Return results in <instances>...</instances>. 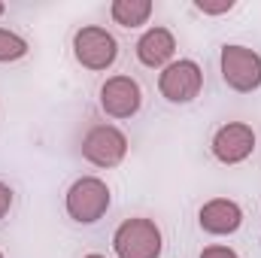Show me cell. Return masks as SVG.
I'll list each match as a JSON object with an SVG mask.
<instances>
[{"label": "cell", "mask_w": 261, "mask_h": 258, "mask_svg": "<svg viewBox=\"0 0 261 258\" xmlns=\"http://www.w3.org/2000/svg\"><path fill=\"white\" fill-rule=\"evenodd\" d=\"M0 258H3V252H0Z\"/></svg>", "instance_id": "cell-18"}, {"label": "cell", "mask_w": 261, "mask_h": 258, "mask_svg": "<svg viewBox=\"0 0 261 258\" xmlns=\"http://www.w3.org/2000/svg\"><path fill=\"white\" fill-rule=\"evenodd\" d=\"M28 55V40L15 31H6L0 28V64H12V61H21Z\"/></svg>", "instance_id": "cell-12"}, {"label": "cell", "mask_w": 261, "mask_h": 258, "mask_svg": "<svg viewBox=\"0 0 261 258\" xmlns=\"http://www.w3.org/2000/svg\"><path fill=\"white\" fill-rule=\"evenodd\" d=\"M110 15H113L116 24H122L128 31L130 28H140L152 15V0H113L110 3Z\"/></svg>", "instance_id": "cell-11"}, {"label": "cell", "mask_w": 261, "mask_h": 258, "mask_svg": "<svg viewBox=\"0 0 261 258\" xmlns=\"http://www.w3.org/2000/svg\"><path fill=\"white\" fill-rule=\"evenodd\" d=\"M203 88V70L192 58H179L161 70L158 76V91L170 104H192Z\"/></svg>", "instance_id": "cell-6"}, {"label": "cell", "mask_w": 261, "mask_h": 258, "mask_svg": "<svg viewBox=\"0 0 261 258\" xmlns=\"http://www.w3.org/2000/svg\"><path fill=\"white\" fill-rule=\"evenodd\" d=\"M200 258H240V255H237L234 249H228V246H219V243H216V246H206V249L200 252Z\"/></svg>", "instance_id": "cell-14"}, {"label": "cell", "mask_w": 261, "mask_h": 258, "mask_svg": "<svg viewBox=\"0 0 261 258\" xmlns=\"http://www.w3.org/2000/svg\"><path fill=\"white\" fill-rule=\"evenodd\" d=\"M176 55V37L167 28H149L140 40H137V61L143 67H164L170 64V58Z\"/></svg>", "instance_id": "cell-10"}, {"label": "cell", "mask_w": 261, "mask_h": 258, "mask_svg": "<svg viewBox=\"0 0 261 258\" xmlns=\"http://www.w3.org/2000/svg\"><path fill=\"white\" fill-rule=\"evenodd\" d=\"M143 107V91L130 76H110L100 85V110L110 119H130Z\"/></svg>", "instance_id": "cell-8"}, {"label": "cell", "mask_w": 261, "mask_h": 258, "mask_svg": "<svg viewBox=\"0 0 261 258\" xmlns=\"http://www.w3.org/2000/svg\"><path fill=\"white\" fill-rule=\"evenodd\" d=\"M219 67H222V79L231 91L249 94V91L261 88V55L255 49L228 43V46H222Z\"/></svg>", "instance_id": "cell-3"}, {"label": "cell", "mask_w": 261, "mask_h": 258, "mask_svg": "<svg viewBox=\"0 0 261 258\" xmlns=\"http://www.w3.org/2000/svg\"><path fill=\"white\" fill-rule=\"evenodd\" d=\"M85 258H107V255H97V252H91V255H85Z\"/></svg>", "instance_id": "cell-16"}, {"label": "cell", "mask_w": 261, "mask_h": 258, "mask_svg": "<svg viewBox=\"0 0 261 258\" xmlns=\"http://www.w3.org/2000/svg\"><path fill=\"white\" fill-rule=\"evenodd\" d=\"M195 9L203 15H222L234 9V0H195Z\"/></svg>", "instance_id": "cell-13"}, {"label": "cell", "mask_w": 261, "mask_h": 258, "mask_svg": "<svg viewBox=\"0 0 261 258\" xmlns=\"http://www.w3.org/2000/svg\"><path fill=\"white\" fill-rule=\"evenodd\" d=\"M73 55L85 70H110L119 58V43L107 28L85 24L73 34Z\"/></svg>", "instance_id": "cell-4"}, {"label": "cell", "mask_w": 261, "mask_h": 258, "mask_svg": "<svg viewBox=\"0 0 261 258\" xmlns=\"http://www.w3.org/2000/svg\"><path fill=\"white\" fill-rule=\"evenodd\" d=\"M213 158L222 164H243L255 152V131L246 122H228L213 134Z\"/></svg>", "instance_id": "cell-7"}, {"label": "cell", "mask_w": 261, "mask_h": 258, "mask_svg": "<svg viewBox=\"0 0 261 258\" xmlns=\"http://www.w3.org/2000/svg\"><path fill=\"white\" fill-rule=\"evenodd\" d=\"M3 12H6V6H3V3H0V15H3Z\"/></svg>", "instance_id": "cell-17"}, {"label": "cell", "mask_w": 261, "mask_h": 258, "mask_svg": "<svg viewBox=\"0 0 261 258\" xmlns=\"http://www.w3.org/2000/svg\"><path fill=\"white\" fill-rule=\"evenodd\" d=\"M113 249L119 258H158L164 249L161 228L152 219H125L113 234Z\"/></svg>", "instance_id": "cell-2"}, {"label": "cell", "mask_w": 261, "mask_h": 258, "mask_svg": "<svg viewBox=\"0 0 261 258\" xmlns=\"http://www.w3.org/2000/svg\"><path fill=\"white\" fill-rule=\"evenodd\" d=\"M197 225L200 231L213 234V237H228L234 234L240 225H243V210L237 200H228V197H213L200 207L197 213Z\"/></svg>", "instance_id": "cell-9"}, {"label": "cell", "mask_w": 261, "mask_h": 258, "mask_svg": "<svg viewBox=\"0 0 261 258\" xmlns=\"http://www.w3.org/2000/svg\"><path fill=\"white\" fill-rule=\"evenodd\" d=\"M110 186L97 176H79L70 189H67L64 207L67 216L79 225H94L97 219L107 216L110 210Z\"/></svg>", "instance_id": "cell-1"}, {"label": "cell", "mask_w": 261, "mask_h": 258, "mask_svg": "<svg viewBox=\"0 0 261 258\" xmlns=\"http://www.w3.org/2000/svg\"><path fill=\"white\" fill-rule=\"evenodd\" d=\"M128 155V137L116 125H94L82 137V158L94 167H119Z\"/></svg>", "instance_id": "cell-5"}, {"label": "cell", "mask_w": 261, "mask_h": 258, "mask_svg": "<svg viewBox=\"0 0 261 258\" xmlns=\"http://www.w3.org/2000/svg\"><path fill=\"white\" fill-rule=\"evenodd\" d=\"M9 207H12V189L6 183H0V219L9 213Z\"/></svg>", "instance_id": "cell-15"}]
</instances>
